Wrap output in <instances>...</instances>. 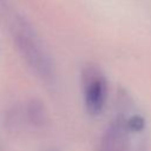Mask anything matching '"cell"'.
<instances>
[{
  "label": "cell",
  "instance_id": "cell-2",
  "mask_svg": "<svg viewBox=\"0 0 151 151\" xmlns=\"http://www.w3.org/2000/svg\"><path fill=\"white\" fill-rule=\"evenodd\" d=\"M81 85L86 111L91 116H98L107 100V81L101 70L92 64L81 71Z\"/></svg>",
  "mask_w": 151,
  "mask_h": 151
},
{
  "label": "cell",
  "instance_id": "cell-1",
  "mask_svg": "<svg viewBox=\"0 0 151 151\" xmlns=\"http://www.w3.org/2000/svg\"><path fill=\"white\" fill-rule=\"evenodd\" d=\"M13 34L18 48L29 67L41 79L51 81L54 77L53 63L33 28L20 18L14 22Z\"/></svg>",
  "mask_w": 151,
  "mask_h": 151
}]
</instances>
